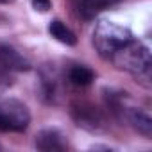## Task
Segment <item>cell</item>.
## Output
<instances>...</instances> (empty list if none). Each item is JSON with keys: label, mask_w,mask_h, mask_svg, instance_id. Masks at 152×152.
<instances>
[{"label": "cell", "mask_w": 152, "mask_h": 152, "mask_svg": "<svg viewBox=\"0 0 152 152\" xmlns=\"http://www.w3.org/2000/svg\"><path fill=\"white\" fill-rule=\"evenodd\" d=\"M132 38L131 31L115 23V22H100L95 27L93 32V45L99 50V54L102 57L111 59L122 47H125Z\"/></svg>", "instance_id": "obj_1"}, {"label": "cell", "mask_w": 152, "mask_h": 152, "mask_svg": "<svg viewBox=\"0 0 152 152\" xmlns=\"http://www.w3.org/2000/svg\"><path fill=\"white\" fill-rule=\"evenodd\" d=\"M111 61L118 68L131 72L136 77H150V52L145 45L138 43L136 39H131L125 47H122L111 57Z\"/></svg>", "instance_id": "obj_2"}, {"label": "cell", "mask_w": 152, "mask_h": 152, "mask_svg": "<svg viewBox=\"0 0 152 152\" xmlns=\"http://www.w3.org/2000/svg\"><path fill=\"white\" fill-rule=\"evenodd\" d=\"M31 124V113L27 106L16 99L0 100V131L22 132Z\"/></svg>", "instance_id": "obj_3"}, {"label": "cell", "mask_w": 152, "mask_h": 152, "mask_svg": "<svg viewBox=\"0 0 152 152\" xmlns=\"http://www.w3.org/2000/svg\"><path fill=\"white\" fill-rule=\"evenodd\" d=\"M72 116L81 127L90 129V131H97L102 125V115L91 104H84V102L75 104L72 107Z\"/></svg>", "instance_id": "obj_4"}, {"label": "cell", "mask_w": 152, "mask_h": 152, "mask_svg": "<svg viewBox=\"0 0 152 152\" xmlns=\"http://www.w3.org/2000/svg\"><path fill=\"white\" fill-rule=\"evenodd\" d=\"M0 66L7 72H23L31 68L29 61L9 45H0Z\"/></svg>", "instance_id": "obj_5"}, {"label": "cell", "mask_w": 152, "mask_h": 152, "mask_svg": "<svg viewBox=\"0 0 152 152\" xmlns=\"http://www.w3.org/2000/svg\"><path fill=\"white\" fill-rule=\"evenodd\" d=\"M36 147L39 150H45V152H57V150H64L66 148V141H64V138H63V134L59 131L45 129V131L38 132Z\"/></svg>", "instance_id": "obj_6"}, {"label": "cell", "mask_w": 152, "mask_h": 152, "mask_svg": "<svg viewBox=\"0 0 152 152\" xmlns=\"http://www.w3.org/2000/svg\"><path fill=\"white\" fill-rule=\"evenodd\" d=\"M115 2L116 0H77V9H79L83 18L90 20L95 15H99L102 9H106L107 6H111Z\"/></svg>", "instance_id": "obj_7"}, {"label": "cell", "mask_w": 152, "mask_h": 152, "mask_svg": "<svg viewBox=\"0 0 152 152\" xmlns=\"http://www.w3.org/2000/svg\"><path fill=\"white\" fill-rule=\"evenodd\" d=\"M129 122H131L132 127H134L140 134H143L145 138H150V136H152V118H150L145 111H141V109H132V111H129Z\"/></svg>", "instance_id": "obj_8"}, {"label": "cell", "mask_w": 152, "mask_h": 152, "mask_svg": "<svg viewBox=\"0 0 152 152\" xmlns=\"http://www.w3.org/2000/svg\"><path fill=\"white\" fill-rule=\"evenodd\" d=\"M48 32H50L52 38H56L57 41H61V43H64V45H75V43H77V38H75V34H73L63 22H59V20L50 22Z\"/></svg>", "instance_id": "obj_9"}, {"label": "cell", "mask_w": 152, "mask_h": 152, "mask_svg": "<svg viewBox=\"0 0 152 152\" xmlns=\"http://www.w3.org/2000/svg\"><path fill=\"white\" fill-rule=\"evenodd\" d=\"M68 77L75 86H90L95 79V73L86 66H75V68L70 70Z\"/></svg>", "instance_id": "obj_10"}, {"label": "cell", "mask_w": 152, "mask_h": 152, "mask_svg": "<svg viewBox=\"0 0 152 152\" xmlns=\"http://www.w3.org/2000/svg\"><path fill=\"white\" fill-rule=\"evenodd\" d=\"M32 2V7L36 11H41V13H47L50 7H52V2L50 0H31Z\"/></svg>", "instance_id": "obj_11"}, {"label": "cell", "mask_w": 152, "mask_h": 152, "mask_svg": "<svg viewBox=\"0 0 152 152\" xmlns=\"http://www.w3.org/2000/svg\"><path fill=\"white\" fill-rule=\"evenodd\" d=\"M9 86H11V77H9V73L0 72V93H4Z\"/></svg>", "instance_id": "obj_12"}, {"label": "cell", "mask_w": 152, "mask_h": 152, "mask_svg": "<svg viewBox=\"0 0 152 152\" xmlns=\"http://www.w3.org/2000/svg\"><path fill=\"white\" fill-rule=\"evenodd\" d=\"M9 2H13V0H0V4H9Z\"/></svg>", "instance_id": "obj_13"}]
</instances>
